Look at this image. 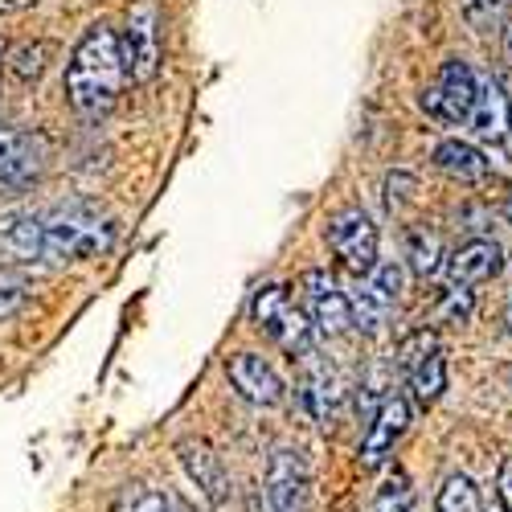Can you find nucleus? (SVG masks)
<instances>
[{
    "label": "nucleus",
    "mask_w": 512,
    "mask_h": 512,
    "mask_svg": "<svg viewBox=\"0 0 512 512\" xmlns=\"http://www.w3.org/2000/svg\"><path fill=\"white\" fill-rule=\"evenodd\" d=\"M5 242L21 250L25 259H50V263H78L95 259L115 242V226L91 209H50V213H29L17 218L5 230Z\"/></svg>",
    "instance_id": "obj_1"
},
{
    "label": "nucleus",
    "mask_w": 512,
    "mask_h": 512,
    "mask_svg": "<svg viewBox=\"0 0 512 512\" xmlns=\"http://www.w3.org/2000/svg\"><path fill=\"white\" fill-rule=\"evenodd\" d=\"M119 87H123L119 33L111 25H91L78 37V46L66 62V99L78 115L99 119L115 107Z\"/></svg>",
    "instance_id": "obj_2"
},
{
    "label": "nucleus",
    "mask_w": 512,
    "mask_h": 512,
    "mask_svg": "<svg viewBox=\"0 0 512 512\" xmlns=\"http://www.w3.org/2000/svg\"><path fill=\"white\" fill-rule=\"evenodd\" d=\"M250 316L259 324L263 336H271L279 349H287L291 357H304L316 349L312 340V324L304 316V308L291 300V291L279 287V283H267L254 291V304H250Z\"/></svg>",
    "instance_id": "obj_3"
},
{
    "label": "nucleus",
    "mask_w": 512,
    "mask_h": 512,
    "mask_svg": "<svg viewBox=\"0 0 512 512\" xmlns=\"http://www.w3.org/2000/svg\"><path fill=\"white\" fill-rule=\"evenodd\" d=\"M119 58H123V78L148 82L160 66V9L156 0H136L127 9L123 33H119Z\"/></svg>",
    "instance_id": "obj_4"
},
{
    "label": "nucleus",
    "mask_w": 512,
    "mask_h": 512,
    "mask_svg": "<svg viewBox=\"0 0 512 512\" xmlns=\"http://www.w3.org/2000/svg\"><path fill=\"white\" fill-rule=\"evenodd\" d=\"M328 246L340 259V267L353 271L357 279H365L377 267V226L361 205H345L328 222Z\"/></svg>",
    "instance_id": "obj_5"
},
{
    "label": "nucleus",
    "mask_w": 512,
    "mask_h": 512,
    "mask_svg": "<svg viewBox=\"0 0 512 512\" xmlns=\"http://www.w3.org/2000/svg\"><path fill=\"white\" fill-rule=\"evenodd\" d=\"M402 300V267L398 263H377L349 295V308H353V328L361 332H381L390 324L394 308Z\"/></svg>",
    "instance_id": "obj_6"
},
{
    "label": "nucleus",
    "mask_w": 512,
    "mask_h": 512,
    "mask_svg": "<svg viewBox=\"0 0 512 512\" xmlns=\"http://www.w3.org/2000/svg\"><path fill=\"white\" fill-rule=\"evenodd\" d=\"M476 95H480L476 70L459 58H451V62H443L435 87L422 91V107H426V115H435L443 123H467V115L476 107Z\"/></svg>",
    "instance_id": "obj_7"
},
{
    "label": "nucleus",
    "mask_w": 512,
    "mask_h": 512,
    "mask_svg": "<svg viewBox=\"0 0 512 512\" xmlns=\"http://www.w3.org/2000/svg\"><path fill=\"white\" fill-rule=\"evenodd\" d=\"M300 291H304V316L316 332L324 336H340L353 328V308L349 295L340 291V283L328 271H304L300 275Z\"/></svg>",
    "instance_id": "obj_8"
},
{
    "label": "nucleus",
    "mask_w": 512,
    "mask_h": 512,
    "mask_svg": "<svg viewBox=\"0 0 512 512\" xmlns=\"http://www.w3.org/2000/svg\"><path fill=\"white\" fill-rule=\"evenodd\" d=\"M312 500V472L304 451L279 447L267 463V504L271 512H308Z\"/></svg>",
    "instance_id": "obj_9"
},
{
    "label": "nucleus",
    "mask_w": 512,
    "mask_h": 512,
    "mask_svg": "<svg viewBox=\"0 0 512 512\" xmlns=\"http://www.w3.org/2000/svg\"><path fill=\"white\" fill-rule=\"evenodd\" d=\"M50 160L46 136L21 132V127H0V189H25L41 177Z\"/></svg>",
    "instance_id": "obj_10"
},
{
    "label": "nucleus",
    "mask_w": 512,
    "mask_h": 512,
    "mask_svg": "<svg viewBox=\"0 0 512 512\" xmlns=\"http://www.w3.org/2000/svg\"><path fill=\"white\" fill-rule=\"evenodd\" d=\"M406 426H410V406H406V398L390 394L386 402L377 406V414L369 418V431L361 439V467H369V472H373V467L386 463L394 455V447L402 443Z\"/></svg>",
    "instance_id": "obj_11"
},
{
    "label": "nucleus",
    "mask_w": 512,
    "mask_h": 512,
    "mask_svg": "<svg viewBox=\"0 0 512 512\" xmlns=\"http://www.w3.org/2000/svg\"><path fill=\"white\" fill-rule=\"evenodd\" d=\"M226 377H230V386L254 406H279L283 402V377L259 353H234L226 361Z\"/></svg>",
    "instance_id": "obj_12"
},
{
    "label": "nucleus",
    "mask_w": 512,
    "mask_h": 512,
    "mask_svg": "<svg viewBox=\"0 0 512 512\" xmlns=\"http://www.w3.org/2000/svg\"><path fill=\"white\" fill-rule=\"evenodd\" d=\"M300 402H304V410L320 426H328L332 414H336V406H340V381H336L332 365L316 349L300 357Z\"/></svg>",
    "instance_id": "obj_13"
},
{
    "label": "nucleus",
    "mask_w": 512,
    "mask_h": 512,
    "mask_svg": "<svg viewBox=\"0 0 512 512\" xmlns=\"http://www.w3.org/2000/svg\"><path fill=\"white\" fill-rule=\"evenodd\" d=\"M504 267V250L500 242L492 238H472L463 242L451 259H447V275H451V287H476V283H488L496 279Z\"/></svg>",
    "instance_id": "obj_14"
},
{
    "label": "nucleus",
    "mask_w": 512,
    "mask_h": 512,
    "mask_svg": "<svg viewBox=\"0 0 512 512\" xmlns=\"http://www.w3.org/2000/svg\"><path fill=\"white\" fill-rule=\"evenodd\" d=\"M467 127H472L476 140H492L500 144L512 127V103L504 95V87L496 78H480V95H476V107L467 115Z\"/></svg>",
    "instance_id": "obj_15"
},
{
    "label": "nucleus",
    "mask_w": 512,
    "mask_h": 512,
    "mask_svg": "<svg viewBox=\"0 0 512 512\" xmlns=\"http://www.w3.org/2000/svg\"><path fill=\"white\" fill-rule=\"evenodd\" d=\"M435 168L451 181H463V185H476L492 173V160L467 140H443L435 148Z\"/></svg>",
    "instance_id": "obj_16"
},
{
    "label": "nucleus",
    "mask_w": 512,
    "mask_h": 512,
    "mask_svg": "<svg viewBox=\"0 0 512 512\" xmlns=\"http://www.w3.org/2000/svg\"><path fill=\"white\" fill-rule=\"evenodd\" d=\"M181 463H185V472L197 480V488L205 492L209 504H222L226 500V472H222V459L209 451V443L185 439L181 443Z\"/></svg>",
    "instance_id": "obj_17"
},
{
    "label": "nucleus",
    "mask_w": 512,
    "mask_h": 512,
    "mask_svg": "<svg viewBox=\"0 0 512 512\" xmlns=\"http://www.w3.org/2000/svg\"><path fill=\"white\" fill-rule=\"evenodd\" d=\"M406 381H410L418 406H435L439 394L447 390V357H443V349H435L431 357H422L418 365H410L406 369Z\"/></svg>",
    "instance_id": "obj_18"
},
{
    "label": "nucleus",
    "mask_w": 512,
    "mask_h": 512,
    "mask_svg": "<svg viewBox=\"0 0 512 512\" xmlns=\"http://www.w3.org/2000/svg\"><path fill=\"white\" fill-rule=\"evenodd\" d=\"M406 259H410V271L414 275H435L439 271V259H443V246H439V234H431L426 226H414L406 234Z\"/></svg>",
    "instance_id": "obj_19"
},
{
    "label": "nucleus",
    "mask_w": 512,
    "mask_h": 512,
    "mask_svg": "<svg viewBox=\"0 0 512 512\" xmlns=\"http://www.w3.org/2000/svg\"><path fill=\"white\" fill-rule=\"evenodd\" d=\"M435 508H439V512H480V488L467 480L463 472H455V476L443 480Z\"/></svg>",
    "instance_id": "obj_20"
},
{
    "label": "nucleus",
    "mask_w": 512,
    "mask_h": 512,
    "mask_svg": "<svg viewBox=\"0 0 512 512\" xmlns=\"http://www.w3.org/2000/svg\"><path fill=\"white\" fill-rule=\"evenodd\" d=\"M508 9H512V0H459V13L463 21L480 29V33H492L508 21Z\"/></svg>",
    "instance_id": "obj_21"
},
{
    "label": "nucleus",
    "mask_w": 512,
    "mask_h": 512,
    "mask_svg": "<svg viewBox=\"0 0 512 512\" xmlns=\"http://www.w3.org/2000/svg\"><path fill=\"white\" fill-rule=\"evenodd\" d=\"M410 508H414V488L402 472L381 480V488L373 492V504H369V512H410Z\"/></svg>",
    "instance_id": "obj_22"
},
{
    "label": "nucleus",
    "mask_w": 512,
    "mask_h": 512,
    "mask_svg": "<svg viewBox=\"0 0 512 512\" xmlns=\"http://www.w3.org/2000/svg\"><path fill=\"white\" fill-rule=\"evenodd\" d=\"M50 54H54V46L50 41H21V46L13 50V74L21 78V82H37L41 74H46V62H50Z\"/></svg>",
    "instance_id": "obj_23"
},
{
    "label": "nucleus",
    "mask_w": 512,
    "mask_h": 512,
    "mask_svg": "<svg viewBox=\"0 0 512 512\" xmlns=\"http://www.w3.org/2000/svg\"><path fill=\"white\" fill-rule=\"evenodd\" d=\"M476 312V291L472 287H451L443 291V300L435 308V324H467Z\"/></svg>",
    "instance_id": "obj_24"
},
{
    "label": "nucleus",
    "mask_w": 512,
    "mask_h": 512,
    "mask_svg": "<svg viewBox=\"0 0 512 512\" xmlns=\"http://www.w3.org/2000/svg\"><path fill=\"white\" fill-rule=\"evenodd\" d=\"M25 300H29V283H25V275H17V271H0V320L13 316Z\"/></svg>",
    "instance_id": "obj_25"
},
{
    "label": "nucleus",
    "mask_w": 512,
    "mask_h": 512,
    "mask_svg": "<svg viewBox=\"0 0 512 512\" xmlns=\"http://www.w3.org/2000/svg\"><path fill=\"white\" fill-rule=\"evenodd\" d=\"M410 189H414V181H410L406 173H394V177L386 181V205H390V209H402V205L410 201Z\"/></svg>",
    "instance_id": "obj_26"
},
{
    "label": "nucleus",
    "mask_w": 512,
    "mask_h": 512,
    "mask_svg": "<svg viewBox=\"0 0 512 512\" xmlns=\"http://www.w3.org/2000/svg\"><path fill=\"white\" fill-rule=\"evenodd\" d=\"M496 500L504 512H512V455H504L500 463V476H496Z\"/></svg>",
    "instance_id": "obj_27"
},
{
    "label": "nucleus",
    "mask_w": 512,
    "mask_h": 512,
    "mask_svg": "<svg viewBox=\"0 0 512 512\" xmlns=\"http://www.w3.org/2000/svg\"><path fill=\"white\" fill-rule=\"evenodd\" d=\"M504 50H508V58H512V21L504 25Z\"/></svg>",
    "instance_id": "obj_28"
},
{
    "label": "nucleus",
    "mask_w": 512,
    "mask_h": 512,
    "mask_svg": "<svg viewBox=\"0 0 512 512\" xmlns=\"http://www.w3.org/2000/svg\"><path fill=\"white\" fill-rule=\"evenodd\" d=\"M504 218H508V222H512V197H508V201H504Z\"/></svg>",
    "instance_id": "obj_29"
},
{
    "label": "nucleus",
    "mask_w": 512,
    "mask_h": 512,
    "mask_svg": "<svg viewBox=\"0 0 512 512\" xmlns=\"http://www.w3.org/2000/svg\"><path fill=\"white\" fill-rule=\"evenodd\" d=\"M504 320H508V332H512V300H508V312H504Z\"/></svg>",
    "instance_id": "obj_30"
},
{
    "label": "nucleus",
    "mask_w": 512,
    "mask_h": 512,
    "mask_svg": "<svg viewBox=\"0 0 512 512\" xmlns=\"http://www.w3.org/2000/svg\"><path fill=\"white\" fill-rule=\"evenodd\" d=\"M9 58V46H5V41H0V62H5Z\"/></svg>",
    "instance_id": "obj_31"
},
{
    "label": "nucleus",
    "mask_w": 512,
    "mask_h": 512,
    "mask_svg": "<svg viewBox=\"0 0 512 512\" xmlns=\"http://www.w3.org/2000/svg\"><path fill=\"white\" fill-rule=\"evenodd\" d=\"M508 386H512V369H508Z\"/></svg>",
    "instance_id": "obj_32"
},
{
    "label": "nucleus",
    "mask_w": 512,
    "mask_h": 512,
    "mask_svg": "<svg viewBox=\"0 0 512 512\" xmlns=\"http://www.w3.org/2000/svg\"><path fill=\"white\" fill-rule=\"evenodd\" d=\"M185 512H193V508H185Z\"/></svg>",
    "instance_id": "obj_33"
}]
</instances>
